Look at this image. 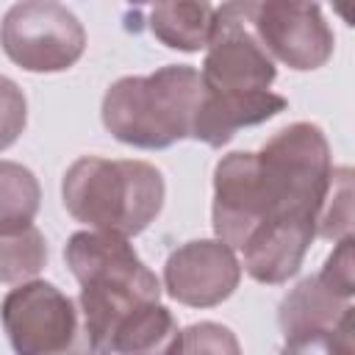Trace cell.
I'll use <instances>...</instances> for the list:
<instances>
[{
	"instance_id": "1",
	"label": "cell",
	"mask_w": 355,
	"mask_h": 355,
	"mask_svg": "<svg viewBox=\"0 0 355 355\" xmlns=\"http://www.w3.org/2000/svg\"><path fill=\"white\" fill-rule=\"evenodd\" d=\"M64 261L80 283V311L89 349L105 352L114 327L141 302L161 297V280L114 230H78L64 247Z\"/></svg>"
},
{
	"instance_id": "4",
	"label": "cell",
	"mask_w": 355,
	"mask_h": 355,
	"mask_svg": "<svg viewBox=\"0 0 355 355\" xmlns=\"http://www.w3.org/2000/svg\"><path fill=\"white\" fill-rule=\"evenodd\" d=\"M258 0H225L214 8L200 80L208 92H263L277 67L258 36Z\"/></svg>"
},
{
	"instance_id": "2",
	"label": "cell",
	"mask_w": 355,
	"mask_h": 355,
	"mask_svg": "<svg viewBox=\"0 0 355 355\" xmlns=\"http://www.w3.org/2000/svg\"><path fill=\"white\" fill-rule=\"evenodd\" d=\"M200 72L189 64H166L153 75H128L108 86L103 97L105 130L139 150H166L191 139V125L202 100Z\"/></svg>"
},
{
	"instance_id": "13",
	"label": "cell",
	"mask_w": 355,
	"mask_h": 355,
	"mask_svg": "<svg viewBox=\"0 0 355 355\" xmlns=\"http://www.w3.org/2000/svg\"><path fill=\"white\" fill-rule=\"evenodd\" d=\"M214 6L208 0H155L150 11V33L180 53H200L208 44Z\"/></svg>"
},
{
	"instance_id": "18",
	"label": "cell",
	"mask_w": 355,
	"mask_h": 355,
	"mask_svg": "<svg viewBox=\"0 0 355 355\" xmlns=\"http://www.w3.org/2000/svg\"><path fill=\"white\" fill-rule=\"evenodd\" d=\"M169 352H239V341L225 324L200 322L178 330Z\"/></svg>"
},
{
	"instance_id": "15",
	"label": "cell",
	"mask_w": 355,
	"mask_h": 355,
	"mask_svg": "<svg viewBox=\"0 0 355 355\" xmlns=\"http://www.w3.org/2000/svg\"><path fill=\"white\" fill-rule=\"evenodd\" d=\"M39 202L42 189L36 175L17 161H0V233L33 225Z\"/></svg>"
},
{
	"instance_id": "8",
	"label": "cell",
	"mask_w": 355,
	"mask_h": 355,
	"mask_svg": "<svg viewBox=\"0 0 355 355\" xmlns=\"http://www.w3.org/2000/svg\"><path fill=\"white\" fill-rule=\"evenodd\" d=\"M272 216L275 205L258 164V153H227L214 169V236L233 250H241L247 236Z\"/></svg>"
},
{
	"instance_id": "9",
	"label": "cell",
	"mask_w": 355,
	"mask_h": 355,
	"mask_svg": "<svg viewBox=\"0 0 355 355\" xmlns=\"http://www.w3.org/2000/svg\"><path fill=\"white\" fill-rule=\"evenodd\" d=\"M258 36L269 55L294 72L330 61L336 36L316 0H258Z\"/></svg>"
},
{
	"instance_id": "22",
	"label": "cell",
	"mask_w": 355,
	"mask_h": 355,
	"mask_svg": "<svg viewBox=\"0 0 355 355\" xmlns=\"http://www.w3.org/2000/svg\"><path fill=\"white\" fill-rule=\"evenodd\" d=\"M130 6H144V3H155V0H128Z\"/></svg>"
},
{
	"instance_id": "7",
	"label": "cell",
	"mask_w": 355,
	"mask_h": 355,
	"mask_svg": "<svg viewBox=\"0 0 355 355\" xmlns=\"http://www.w3.org/2000/svg\"><path fill=\"white\" fill-rule=\"evenodd\" d=\"M352 302L319 275L300 280L280 302L277 322L288 352H352Z\"/></svg>"
},
{
	"instance_id": "3",
	"label": "cell",
	"mask_w": 355,
	"mask_h": 355,
	"mask_svg": "<svg viewBox=\"0 0 355 355\" xmlns=\"http://www.w3.org/2000/svg\"><path fill=\"white\" fill-rule=\"evenodd\" d=\"M164 175L153 164L136 158L108 161L83 155L61 180V200L72 219L128 239L155 222L164 208Z\"/></svg>"
},
{
	"instance_id": "21",
	"label": "cell",
	"mask_w": 355,
	"mask_h": 355,
	"mask_svg": "<svg viewBox=\"0 0 355 355\" xmlns=\"http://www.w3.org/2000/svg\"><path fill=\"white\" fill-rule=\"evenodd\" d=\"M330 6L336 8V14H338L347 25H352V0H330Z\"/></svg>"
},
{
	"instance_id": "12",
	"label": "cell",
	"mask_w": 355,
	"mask_h": 355,
	"mask_svg": "<svg viewBox=\"0 0 355 355\" xmlns=\"http://www.w3.org/2000/svg\"><path fill=\"white\" fill-rule=\"evenodd\" d=\"M205 89V86H202ZM286 97L263 89V92H202L191 139L208 147H225L236 130L261 125L280 111H286Z\"/></svg>"
},
{
	"instance_id": "14",
	"label": "cell",
	"mask_w": 355,
	"mask_h": 355,
	"mask_svg": "<svg viewBox=\"0 0 355 355\" xmlns=\"http://www.w3.org/2000/svg\"><path fill=\"white\" fill-rule=\"evenodd\" d=\"M178 336V322L166 305L158 300L136 305L111 333L105 352L141 355V352H169Z\"/></svg>"
},
{
	"instance_id": "19",
	"label": "cell",
	"mask_w": 355,
	"mask_h": 355,
	"mask_svg": "<svg viewBox=\"0 0 355 355\" xmlns=\"http://www.w3.org/2000/svg\"><path fill=\"white\" fill-rule=\"evenodd\" d=\"M25 125H28V100L11 78L0 75V153L8 150L22 136Z\"/></svg>"
},
{
	"instance_id": "17",
	"label": "cell",
	"mask_w": 355,
	"mask_h": 355,
	"mask_svg": "<svg viewBox=\"0 0 355 355\" xmlns=\"http://www.w3.org/2000/svg\"><path fill=\"white\" fill-rule=\"evenodd\" d=\"M349 233H352V169L333 166L330 189L316 214V236L338 241L341 236H349Z\"/></svg>"
},
{
	"instance_id": "5",
	"label": "cell",
	"mask_w": 355,
	"mask_h": 355,
	"mask_svg": "<svg viewBox=\"0 0 355 355\" xmlns=\"http://www.w3.org/2000/svg\"><path fill=\"white\" fill-rule=\"evenodd\" d=\"M0 47L28 72H64L80 61L86 31L55 0H19L0 22Z\"/></svg>"
},
{
	"instance_id": "20",
	"label": "cell",
	"mask_w": 355,
	"mask_h": 355,
	"mask_svg": "<svg viewBox=\"0 0 355 355\" xmlns=\"http://www.w3.org/2000/svg\"><path fill=\"white\" fill-rule=\"evenodd\" d=\"M352 247H355V239L352 233L349 236H341L336 250L327 255L322 272H319V280L333 288L336 294L352 300V291H355V258H352Z\"/></svg>"
},
{
	"instance_id": "11",
	"label": "cell",
	"mask_w": 355,
	"mask_h": 355,
	"mask_svg": "<svg viewBox=\"0 0 355 355\" xmlns=\"http://www.w3.org/2000/svg\"><path fill=\"white\" fill-rule=\"evenodd\" d=\"M316 239V222L305 216H280L258 225L241 244L244 272L266 286H280L294 277Z\"/></svg>"
},
{
	"instance_id": "10",
	"label": "cell",
	"mask_w": 355,
	"mask_h": 355,
	"mask_svg": "<svg viewBox=\"0 0 355 355\" xmlns=\"http://www.w3.org/2000/svg\"><path fill=\"white\" fill-rule=\"evenodd\" d=\"M241 280V261L222 239H194L169 252L164 263L166 294L189 308L225 302Z\"/></svg>"
},
{
	"instance_id": "16",
	"label": "cell",
	"mask_w": 355,
	"mask_h": 355,
	"mask_svg": "<svg viewBox=\"0 0 355 355\" xmlns=\"http://www.w3.org/2000/svg\"><path fill=\"white\" fill-rule=\"evenodd\" d=\"M47 266V241L39 227L0 233V283H22Z\"/></svg>"
},
{
	"instance_id": "6",
	"label": "cell",
	"mask_w": 355,
	"mask_h": 355,
	"mask_svg": "<svg viewBox=\"0 0 355 355\" xmlns=\"http://www.w3.org/2000/svg\"><path fill=\"white\" fill-rule=\"evenodd\" d=\"M3 330L19 355L67 352L78 336L72 300L47 280H22L3 297Z\"/></svg>"
}]
</instances>
